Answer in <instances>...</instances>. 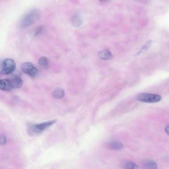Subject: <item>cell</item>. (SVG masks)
<instances>
[{
	"label": "cell",
	"mask_w": 169,
	"mask_h": 169,
	"mask_svg": "<svg viewBox=\"0 0 169 169\" xmlns=\"http://www.w3.org/2000/svg\"><path fill=\"white\" fill-rule=\"evenodd\" d=\"M72 22L73 26L75 27H80L82 24V21L80 16L78 14L73 15L72 18Z\"/></svg>",
	"instance_id": "9c48e42d"
},
{
	"label": "cell",
	"mask_w": 169,
	"mask_h": 169,
	"mask_svg": "<svg viewBox=\"0 0 169 169\" xmlns=\"http://www.w3.org/2000/svg\"><path fill=\"white\" fill-rule=\"evenodd\" d=\"M43 27L42 26H41L38 28L36 30L35 32L34 33L35 36H37L42 31Z\"/></svg>",
	"instance_id": "e0dca14e"
},
{
	"label": "cell",
	"mask_w": 169,
	"mask_h": 169,
	"mask_svg": "<svg viewBox=\"0 0 169 169\" xmlns=\"http://www.w3.org/2000/svg\"><path fill=\"white\" fill-rule=\"evenodd\" d=\"M56 121L53 120L37 124H32L29 128L30 132L33 134L42 133L49 127L55 123Z\"/></svg>",
	"instance_id": "3957f363"
},
{
	"label": "cell",
	"mask_w": 169,
	"mask_h": 169,
	"mask_svg": "<svg viewBox=\"0 0 169 169\" xmlns=\"http://www.w3.org/2000/svg\"><path fill=\"white\" fill-rule=\"evenodd\" d=\"M22 71L27 75L32 77H35L38 75L37 68L30 62H25L21 66Z\"/></svg>",
	"instance_id": "5b68a950"
},
{
	"label": "cell",
	"mask_w": 169,
	"mask_h": 169,
	"mask_svg": "<svg viewBox=\"0 0 169 169\" xmlns=\"http://www.w3.org/2000/svg\"><path fill=\"white\" fill-rule=\"evenodd\" d=\"M41 13L37 9H32L23 17L20 22V27L25 28L30 26L40 17Z\"/></svg>",
	"instance_id": "6da1fadb"
},
{
	"label": "cell",
	"mask_w": 169,
	"mask_h": 169,
	"mask_svg": "<svg viewBox=\"0 0 169 169\" xmlns=\"http://www.w3.org/2000/svg\"><path fill=\"white\" fill-rule=\"evenodd\" d=\"M161 96L158 94L146 93H141L137 96L138 101L146 103L158 102L161 100Z\"/></svg>",
	"instance_id": "277c9868"
},
{
	"label": "cell",
	"mask_w": 169,
	"mask_h": 169,
	"mask_svg": "<svg viewBox=\"0 0 169 169\" xmlns=\"http://www.w3.org/2000/svg\"><path fill=\"white\" fill-rule=\"evenodd\" d=\"M151 43L152 42L151 41H148L146 43L145 46H144L142 47L141 49V52H140V53H139V54L141 53L142 51H143L146 50H147L148 48L150 47Z\"/></svg>",
	"instance_id": "2e32d148"
},
{
	"label": "cell",
	"mask_w": 169,
	"mask_h": 169,
	"mask_svg": "<svg viewBox=\"0 0 169 169\" xmlns=\"http://www.w3.org/2000/svg\"><path fill=\"white\" fill-rule=\"evenodd\" d=\"M1 75H2V74H1V73H0V77H1Z\"/></svg>",
	"instance_id": "d6986e66"
},
{
	"label": "cell",
	"mask_w": 169,
	"mask_h": 169,
	"mask_svg": "<svg viewBox=\"0 0 169 169\" xmlns=\"http://www.w3.org/2000/svg\"><path fill=\"white\" fill-rule=\"evenodd\" d=\"M98 56L99 58L103 60H109L113 57L111 53L107 49L103 50L99 52Z\"/></svg>",
	"instance_id": "ba28073f"
},
{
	"label": "cell",
	"mask_w": 169,
	"mask_h": 169,
	"mask_svg": "<svg viewBox=\"0 0 169 169\" xmlns=\"http://www.w3.org/2000/svg\"><path fill=\"white\" fill-rule=\"evenodd\" d=\"M145 169H157L158 166L157 163L154 161H148L144 164Z\"/></svg>",
	"instance_id": "7c38bea8"
},
{
	"label": "cell",
	"mask_w": 169,
	"mask_h": 169,
	"mask_svg": "<svg viewBox=\"0 0 169 169\" xmlns=\"http://www.w3.org/2000/svg\"><path fill=\"white\" fill-rule=\"evenodd\" d=\"M16 64L13 59H5L2 63V68L1 73L2 75H8L12 74L15 70Z\"/></svg>",
	"instance_id": "7a4b0ae2"
},
{
	"label": "cell",
	"mask_w": 169,
	"mask_h": 169,
	"mask_svg": "<svg viewBox=\"0 0 169 169\" xmlns=\"http://www.w3.org/2000/svg\"><path fill=\"white\" fill-rule=\"evenodd\" d=\"M109 146L112 150H122L123 145V144L120 142L113 141L109 143Z\"/></svg>",
	"instance_id": "30bf717a"
},
{
	"label": "cell",
	"mask_w": 169,
	"mask_h": 169,
	"mask_svg": "<svg viewBox=\"0 0 169 169\" xmlns=\"http://www.w3.org/2000/svg\"><path fill=\"white\" fill-rule=\"evenodd\" d=\"M6 142V138L3 135H0V145H4Z\"/></svg>",
	"instance_id": "9a60e30c"
},
{
	"label": "cell",
	"mask_w": 169,
	"mask_h": 169,
	"mask_svg": "<svg viewBox=\"0 0 169 169\" xmlns=\"http://www.w3.org/2000/svg\"><path fill=\"white\" fill-rule=\"evenodd\" d=\"M124 168L125 169H139V167L135 163L128 162L124 166Z\"/></svg>",
	"instance_id": "5bb4252c"
},
{
	"label": "cell",
	"mask_w": 169,
	"mask_h": 169,
	"mask_svg": "<svg viewBox=\"0 0 169 169\" xmlns=\"http://www.w3.org/2000/svg\"><path fill=\"white\" fill-rule=\"evenodd\" d=\"M38 63L42 67H46L49 65L48 59L46 57H42L39 59Z\"/></svg>",
	"instance_id": "4fadbf2b"
},
{
	"label": "cell",
	"mask_w": 169,
	"mask_h": 169,
	"mask_svg": "<svg viewBox=\"0 0 169 169\" xmlns=\"http://www.w3.org/2000/svg\"><path fill=\"white\" fill-rule=\"evenodd\" d=\"M12 89L8 79H1L0 80V90L9 91H11Z\"/></svg>",
	"instance_id": "52a82bcc"
},
{
	"label": "cell",
	"mask_w": 169,
	"mask_h": 169,
	"mask_svg": "<svg viewBox=\"0 0 169 169\" xmlns=\"http://www.w3.org/2000/svg\"><path fill=\"white\" fill-rule=\"evenodd\" d=\"M65 95V93L63 89L61 88H57L54 89L53 93V97L56 99L63 98Z\"/></svg>",
	"instance_id": "8fae6325"
},
{
	"label": "cell",
	"mask_w": 169,
	"mask_h": 169,
	"mask_svg": "<svg viewBox=\"0 0 169 169\" xmlns=\"http://www.w3.org/2000/svg\"><path fill=\"white\" fill-rule=\"evenodd\" d=\"M8 79L13 89H19L21 88L23 86V81L22 79L18 76L13 75Z\"/></svg>",
	"instance_id": "8992f818"
},
{
	"label": "cell",
	"mask_w": 169,
	"mask_h": 169,
	"mask_svg": "<svg viewBox=\"0 0 169 169\" xmlns=\"http://www.w3.org/2000/svg\"><path fill=\"white\" fill-rule=\"evenodd\" d=\"M165 131L168 134L169 133V126L167 125V126L165 128Z\"/></svg>",
	"instance_id": "ac0fdd59"
}]
</instances>
